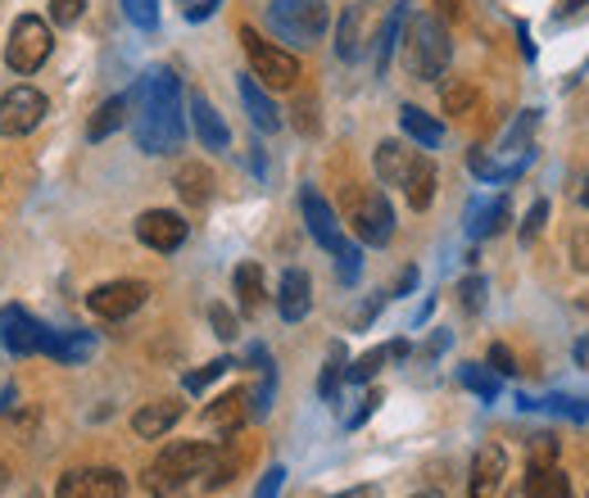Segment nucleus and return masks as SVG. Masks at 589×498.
Wrapping results in <instances>:
<instances>
[{"mask_svg": "<svg viewBox=\"0 0 589 498\" xmlns=\"http://www.w3.org/2000/svg\"><path fill=\"white\" fill-rule=\"evenodd\" d=\"M545 222H549V205H545V199H535L530 214H526V227H521V240H535L539 231H545Z\"/></svg>", "mask_w": 589, "mask_h": 498, "instance_id": "41", "label": "nucleus"}, {"mask_svg": "<svg viewBox=\"0 0 589 498\" xmlns=\"http://www.w3.org/2000/svg\"><path fill=\"white\" fill-rule=\"evenodd\" d=\"M521 408H539V413H558V417H571V422H589V404L585 398H567V394H554V398H526L521 394Z\"/></svg>", "mask_w": 589, "mask_h": 498, "instance_id": "33", "label": "nucleus"}, {"mask_svg": "<svg viewBox=\"0 0 589 498\" xmlns=\"http://www.w3.org/2000/svg\"><path fill=\"white\" fill-rule=\"evenodd\" d=\"M127 110H132V95H114V100H105V105L95 110L91 123H86V141H105V136H114V132L127 123Z\"/></svg>", "mask_w": 589, "mask_h": 498, "instance_id": "26", "label": "nucleus"}, {"mask_svg": "<svg viewBox=\"0 0 589 498\" xmlns=\"http://www.w3.org/2000/svg\"><path fill=\"white\" fill-rule=\"evenodd\" d=\"M504 476H508V454L499 444H485V448H476V458H472L467 494L472 498H499L504 494Z\"/></svg>", "mask_w": 589, "mask_h": 498, "instance_id": "15", "label": "nucleus"}, {"mask_svg": "<svg viewBox=\"0 0 589 498\" xmlns=\"http://www.w3.org/2000/svg\"><path fill=\"white\" fill-rule=\"evenodd\" d=\"M123 14L141 32H151V28H159V0H123Z\"/></svg>", "mask_w": 589, "mask_h": 498, "instance_id": "35", "label": "nucleus"}, {"mask_svg": "<svg viewBox=\"0 0 589 498\" xmlns=\"http://www.w3.org/2000/svg\"><path fill=\"white\" fill-rule=\"evenodd\" d=\"M381 6H372V0H359V6L345 10V19H340V32H335V55L340 60H359L368 41L381 32Z\"/></svg>", "mask_w": 589, "mask_h": 498, "instance_id": "11", "label": "nucleus"}, {"mask_svg": "<svg viewBox=\"0 0 589 498\" xmlns=\"http://www.w3.org/2000/svg\"><path fill=\"white\" fill-rule=\"evenodd\" d=\"M268 32L290 45V50H309L322 41L327 23H331V10H327V0H268Z\"/></svg>", "mask_w": 589, "mask_h": 498, "instance_id": "4", "label": "nucleus"}, {"mask_svg": "<svg viewBox=\"0 0 589 498\" xmlns=\"http://www.w3.org/2000/svg\"><path fill=\"white\" fill-rule=\"evenodd\" d=\"M413 498H440V494H435V489H426V494H413Z\"/></svg>", "mask_w": 589, "mask_h": 498, "instance_id": "54", "label": "nucleus"}, {"mask_svg": "<svg viewBox=\"0 0 589 498\" xmlns=\"http://www.w3.org/2000/svg\"><path fill=\"white\" fill-rule=\"evenodd\" d=\"M331 498H376V485H359V489H345V494H331Z\"/></svg>", "mask_w": 589, "mask_h": 498, "instance_id": "50", "label": "nucleus"}, {"mask_svg": "<svg viewBox=\"0 0 589 498\" xmlns=\"http://www.w3.org/2000/svg\"><path fill=\"white\" fill-rule=\"evenodd\" d=\"M458 304H463L467 313H480V309H485V277H467V281L458 286Z\"/></svg>", "mask_w": 589, "mask_h": 498, "instance_id": "38", "label": "nucleus"}, {"mask_svg": "<svg viewBox=\"0 0 589 498\" xmlns=\"http://www.w3.org/2000/svg\"><path fill=\"white\" fill-rule=\"evenodd\" d=\"M404 23H409V0H400V6H390V14L381 19V32H376V73H385V69H390V50L400 45Z\"/></svg>", "mask_w": 589, "mask_h": 498, "instance_id": "25", "label": "nucleus"}, {"mask_svg": "<svg viewBox=\"0 0 589 498\" xmlns=\"http://www.w3.org/2000/svg\"><path fill=\"white\" fill-rule=\"evenodd\" d=\"M82 10H86V0H51V19L60 28H73L82 19Z\"/></svg>", "mask_w": 589, "mask_h": 498, "instance_id": "40", "label": "nucleus"}, {"mask_svg": "<svg viewBox=\"0 0 589 498\" xmlns=\"http://www.w3.org/2000/svg\"><path fill=\"white\" fill-rule=\"evenodd\" d=\"M400 127H404L422 149H435L440 141H445V123L431 118V114H422L417 105H404V110H400Z\"/></svg>", "mask_w": 589, "mask_h": 498, "instance_id": "27", "label": "nucleus"}, {"mask_svg": "<svg viewBox=\"0 0 589 498\" xmlns=\"http://www.w3.org/2000/svg\"><path fill=\"white\" fill-rule=\"evenodd\" d=\"M281 480H286V467H272L264 480H259V489H255V498H277L281 494Z\"/></svg>", "mask_w": 589, "mask_h": 498, "instance_id": "43", "label": "nucleus"}, {"mask_svg": "<svg viewBox=\"0 0 589 498\" xmlns=\"http://www.w3.org/2000/svg\"><path fill=\"white\" fill-rule=\"evenodd\" d=\"M340 381H345V349L340 344H331V359H327V367H322V398H335V390H340Z\"/></svg>", "mask_w": 589, "mask_h": 498, "instance_id": "34", "label": "nucleus"}, {"mask_svg": "<svg viewBox=\"0 0 589 498\" xmlns=\"http://www.w3.org/2000/svg\"><path fill=\"white\" fill-rule=\"evenodd\" d=\"M51 23L45 19H37V14H23V19H14V28H10V41H6V64L19 73V77H28V73H37L45 60H51Z\"/></svg>", "mask_w": 589, "mask_h": 498, "instance_id": "7", "label": "nucleus"}, {"mask_svg": "<svg viewBox=\"0 0 589 498\" xmlns=\"http://www.w3.org/2000/svg\"><path fill=\"white\" fill-rule=\"evenodd\" d=\"M127 480L114 467H82V471H64L55 485V498H123Z\"/></svg>", "mask_w": 589, "mask_h": 498, "instance_id": "10", "label": "nucleus"}, {"mask_svg": "<svg viewBox=\"0 0 589 498\" xmlns=\"http://www.w3.org/2000/svg\"><path fill=\"white\" fill-rule=\"evenodd\" d=\"M376 404H381V394H376V390H372V394H363V408H359V413L350 417V426H363V422H368V417L376 413Z\"/></svg>", "mask_w": 589, "mask_h": 498, "instance_id": "46", "label": "nucleus"}, {"mask_svg": "<svg viewBox=\"0 0 589 498\" xmlns=\"http://www.w3.org/2000/svg\"><path fill=\"white\" fill-rule=\"evenodd\" d=\"M190 123H195V136H200L205 149H227L231 145V132H227L223 114L209 105L205 95H190Z\"/></svg>", "mask_w": 589, "mask_h": 498, "instance_id": "21", "label": "nucleus"}, {"mask_svg": "<svg viewBox=\"0 0 589 498\" xmlns=\"http://www.w3.org/2000/svg\"><path fill=\"white\" fill-rule=\"evenodd\" d=\"M413 286H417V268H404L400 281H395V290H390V299H395V294H409Z\"/></svg>", "mask_w": 589, "mask_h": 498, "instance_id": "48", "label": "nucleus"}, {"mask_svg": "<svg viewBox=\"0 0 589 498\" xmlns=\"http://www.w3.org/2000/svg\"><path fill=\"white\" fill-rule=\"evenodd\" d=\"M136 145L145 155H173L186 136V118H182V82L168 69L145 73L136 86Z\"/></svg>", "mask_w": 589, "mask_h": 498, "instance_id": "1", "label": "nucleus"}, {"mask_svg": "<svg viewBox=\"0 0 589 498\" xmlns=\"http://www.w3.org/2000/svg\"><path fill=\"white\" fill-rule=\"evenodd\" d=\"M489 367H495L499 376H513V372H517L513 349H508V344H495V349H489Z\"/></svg>", "mask_w": 589, "mask_h": 498, "instance_id": "42", "label": "nucleus"}, {"mask_svg": "<svg viewBox=\"0 0 589 498\" xmlns=\"http://www.w3.org/2000/svg\"><path fill=\"white\" fill-rule=\"evenodd\" d=\"M571 259H576V268L589 272V227H580V231L571 236Z\"/></svg>", "mask_w": 589, "mask_h": 498, "instance_id": "44", "label": "nucleus"}, {"mask_svg": "<svg viewBox=\"0 0 589 498\" xmlns=\"http://www.w3.org/2000/svg\"><path fill=\"white\" fill-rule=\"evenodd\" d=\"M385 359H395V354H390V344H385V349H372V354H363L354 367H345V376H350V381H372V376L381 372Z\"/></svg>", "mask_w": 589, "mask_h": 498, "instance_id": "37", "label": "nucleus"}, {"mask_svg": "<svg viewBox=\"0 0 589 498\" xmlns=\"http://www.w3.org/2000/svg\"><path fill=\"white\" fill-rule=\"evenodd\" d=\"M372 164H376L381 186H404L409 173H413V164H417V149H409L404 141H381Z\"/></svg>", "mask_w": 589, "mask_h": 498, "instance_id": "18", "label": "nucleus"}, {"mask_svg": "<svg viewBox=\"0 0 589 498\" xmlns=\"http://www.w3.org/2000/svg\"><path fill=\"white\" fill-rule=\"evenodd\" d=\"M404 195H409V205L422 214V209H431V199H435V164L426 159V155H417V164H413V173H409V181H404Z\"/></svg>", "mask_w": 589, "mask_h": 498, "instance_id": "28", "label": "nucleus"}, {"mask_svg": "<svg viewBox=\"0 0 589 498\" xmlns=\"http://www.w3.org/2000/svg\"><path fill=\"white\" fill-rule=\"evenodd\" d=\"M236 91H240V105H245V114H250V123H255L259 132H277V127H281V110L268 100V91H264V82H259L255 73L240 77Z\"/></svg>", "mask_w": 589, "mask_h": 498, "instance_id": "19", "label": "nucleus"}, {"mask_svg": "<svg viewBox=\"0 0 589 498\" xmlns=\"http://www.w3.org/2000/svg\"><path fill=\"white\" fill-rule=\"evenodd\" d=\"M345 214H350V227L359 231V240H368V245H390V236H395V209H390L385 190H376V186H354L345 195Z\"/></svg>", "mask_w": 589, "mask_h": 498, "instance_id": "5", "label": "nucleus"}, {"mask_svg": "<svg viewBox=\"0 0 589 498\" xmlns=\"http://www.w3.org/2000/svg\"><path fill=\"white\" fill-rule=\"evenodd\" d=\"M209 318H214V326H218V335H223V340H236V318H231L223 304H214V309H209Z\"/></svg>", "mask_w": 589, "mask_h": 498, "instance_id": "45", "label": "nucleus"}, {"mask_svg": "<svg viewBox=\"0 0 589 498\" xmlns=\"http://www.w3.org/2000/svg\"><path fill=\"white\" fill-rule=\"evenodd\" d=\"M562 10H580V0H562Z\"/></svg>", "mask_w": 589, "mask_h": 498, "instance_id": "53", "label": "nucleus"}, {"mask_svg": "<svg viewBox=\"0 0 589 498\" xmlns=\"http://www.w3.org/2000/svg\"><path fill=\"white\" fill-rule=\"evenodd\" d=\"M177 422H182V404H177V398H159V404H145V408L132 417V430H136L141 439H159V435H168Z\"/></svg>", "mask_w": 589, "mask_h": 498, "instance_id": "22", "label": "nucleus"}, {"mask_svg": "<svg viewBox=\"0 0 589 498\" xmlns=\"http://www.w3.org/2000/svg\"><path fill=\"white\" fill-rule=\"evenodd\" d=\"M0 489H6V463H0Z\"/></svg>", "mask_w": 589, "mask_h": 498, "instance_id": "55", "label": "nucleus"}, {"mask_svg": "<svg viewBox=\"0 0 589 498\" xmlns=\"http://www.w3.org/2000/svg\"><path fill=\"white\" fill-rule=\"evenodd\" d=\"M10 408H19V390H6V394H0V413H10Z\"/></svg>", "mask_w": 589, "mask_h": 498, "instance_id": "51", "label": "nucleus"}, {"mask_svg": "<svg viewBox=\"0 0 589 498\" xmlns=\"http://www.w3.org/2000/svg\"><path fill=\"white\" fill-rule=\"evenodd\" d=\"M173 186H177V195L186 199V205L200 209V205H209V195H214V173L205 164H182Z\"/></svg>", "mask_w": 589, "mask_h": 498, "instance_id": "24", "label": "nucleus"}, {"mask_svg": "<svg viewBox=\"0 0 589 498\" xmlns=\"http://www.w3.org/2000/svg\"><path fill=\"white\" fill-rule=\"evenodd\" d=\"M526 498H576L567 471L554 458H530L526 467Z\"/></svg>", "mask_w": 589, "mask_h": 498, "instance_id": "17", "label": "nucleus"}, {"mask_svg": "<svg viewBox=\"0 0 589 498\" xmlns=\"http://www.w3.org/2000/svg\"><path fill=\"white\" fill-rule=\"evenodd\" d=\"M240 45H245V55H250V69L264 86L272 91H290L294 82H300V60L290 55V50H281L277 41H264L255 28H240Z\"/></svg>", "mask_w": 589, "mask_h": 498, "instance_id": "6", "label": "nucleus"}, {"mask_svg": "<svg viewBox=\"0 0 589 498\" xmlns=\"http://www.w3.org/2000/svg\"><path fill=\"white\" fill-rule=\"evenodd\" d=\"M227 367H231V359H214L209 367H200V372H190V376H186V390H190V394H200V390H205L209 381H218Z\"/></svg>", "mask_w": 589, "mask_h": 498, "instance_id": "39", "label": "nucleus"}, {"mask_svg": "<svg viewBox=\"0 0 589 498\" xmlns=\"http://www.w3.org/2000/svg\"><path fill=\"white\" fill-rule=\"evenodd\" d=\"M45 114H51V105L37 86H14L0 95V136H28L41 127Z\"/></svg>", "mask_w": 589, "mask_h": 498, "instance_id": "8", "label": "nucleus"}, {"mask_svg": "<svg viewBox=\"0 0 589 498\" xmlns=\"http://www.w3.org/2000/svg\"><path fill=\"white\" fill-rule=\"evenodd\" d=\"M218 6H223V0H200V6H190V10H186V19H190V23H200V19H209Z\"/></svg>", "mask_w": 589, "mask_h": 498, "instance_id": "47", "label": "nucleus"}, {"mask_svg": "<svg viewBox=\"0 0 589 498\" xmlns=\"http://www.w3.org/2000/svg\"><path fill=\"white\" fill-rule=\"evenodd\" d=\"M335 272H340V281L345 286H354L359 281V272H363V255H359V245H340V255H335Z\"/></svg>", "mask_w": 589, "mask_h": 498, "instance_id": "36", "label": "nucleus"}, {"mask_svg": "<svg viewBox=\"0 0 589 498\" xmlns=\"http://www.w3.org/2000/svg\"><path fill=\"white\" fill-rule=\"evenodd\" d=\"M435 10L445 19H463V0H435Z\"/></svg>", "mask_w": 589, "mask_h": 498, "instance_id": "49", "label": "nucleus"}, {"mask_svg": "<svg viewBox=\"0 0 589 498\" xmlns=\"http://www.w3.org/2000/svg\"><path fill=\"white\" fill-rule=\"evenodd\" d=\"M45 340H51V331H45L41 322H32L23 309H0V344H6L14 359L41 354Z\"/></svg>", "mask_w": 589, "mask_h": 498, "instance_id": "13", "label": "nucleus"}, {"mask_svg": "<svg viewBox=\"0 0 589 498\" xmlns=\"http://www.w3.org/2000/svg\"><path fill=\"white\" fill-rule=\"evenodd\" d=\"M186 231H190L186 218L173 214V209H145L136 218V240L159 249V255H173V249H182L186 245Z\"/></svg>", "mask_w": 589, "mask_h": 498, "instance_id": "12", "label": "nucleus"}, {"mask_svg": "<svg viewBox=\"0 0 589 498\" xmlns=\"http://www.w3.org/2000/svg\"><path fill=\"white\" fill-rule=\"evenodd\" d=\"M580 205L589 209V177H585V190H580Z\"/></svg>", "mask_w": 589, "mask_h": 498, "instance_id": "52", "label": "nucleus"}, {"mask_svg": "<svg viewBox=\"0 0 589 498\" xmlns=\"http://www.w3.org/2000/svg\"><path fill=\"white\" fill-rule=\"evenodd\" d=\"M255 408H250V390H227L223 398H214V404L205 408V422L214 426V430H223V435H231L236 426H245V417H250Z\"/></svg>", "mask_w": 589, "mask_h": 498, "instance_id": "20", "label": "nucleus"}, {"mask_svg": "<svg viewBox=\"0 0 589 498\" xmlns=\"http://www.w3.org/2000/svg\"><path fill=\"white\" fill-rule=\"evenodd\" d=\"M508 227V205L504 199H495V205H476L472 209V222H467V236L472 240H485V236H495Z\"/></svg>", "mask_w": 589, "mask_h": 498, "instance_id": "31", "label": "nucleus"}, {"mask_svg": "<svg viewBox=\"0 0 589 498\" xmlns=\"http://www.w3.org/2000/svg\"><path fill=\"white\" fill-rule=\"evenodd\" d=\"M218 454V444H205V439H182V444H168L164 454L145 467V489L155 498H182L195 480L209 476V463Z\"/></svg>", "mask_w": 589, "mask_h": 498, "instance_id": "2", "label": "nucleus"}, {"mask_svg": "<svg viewBox=\"0 0 589 498\" xmlns=\"http://www.w3.org/2000/svg\"><path fill=\"white\" fill-rule=\"evenodd\" d=\"M454 60V41L450 28L435 14H417L413 23H404V69L417 82H440Z\"/></svg>", "mask_w": 589, "mask_h": 498, "instance_id": "3", "label": "nucleus"}, {"mask_svg": "<svg viewBox=\"0 0 589 498\" xmlns=\"http://www.w3.org/2000/svg\"><path fill=\"white\" fill-rule=\"evenodd\" d=\"M458 381H463L476 398H485V404H489V398H499V372H495V367L463 363V367H458Z\"/></svg>", "mask_w": 589, "mask_h": 498, "instance_id": "32", "label": "nucleus"}, {"mask_svg": "<svg viewBox=\"0 0 589 498\" xmlns=\"http://www.w3.org/2000/svg\"><path fill=\"white\" fill-rule=\"evenodd\" d=\"M91 349H95V340L86 331H51V340H45L41 354H51L55 363L73 367V363H86L91 359Z\"/></svg>", "mask_w": 589, "mask_h": 498, "instance_id": "23", "label": "nucleus"}, {"mask_svg": "<svg viewBox=\"0 0 589 498\" xmlns=\"http://www.w3.org/2000/svg\"><path fill=\"white\" fill-rule=\"evenodd\" d=\"M236 294H240V309L245 313H259L264 309V268L259 263H240L236 268Z\"/></svg>", "mask_w": 589, "mask_h": 498, "instance_id": "29", "label": "nucleus"}, {"mask_svg": "<svg viewBox=\"0 0 589 498\" xmlns=\"http://www.w3.org/2000/svg\"><path fill=\"white\" fill-rule=\"evenodd\" d=\"M476 82H467V77H450L445 86H440V105H445V114H454V118H467L472 110H476Z\"/></svg>", "mask_w": 589, "mask_h": 498, "instance_id": "30", "label": "nucleus"}, {"mask_svg": "<svg viewBox=\"0 0 589 498\" xmlns=\"http://www.w3.org/2000/svg\"><path fill=\"white\" fill-rule=\"evenodd\" d=\"M300 209H304V227H309V236L327 249V255H340V245H345V231H340L335 209L327 205V199H322L313 186L300 195Z\"/></svg>", "mask_w": 589, "mask_h": 498, "instance_id": "14", "label": "nucleus"}, {"mask_svg": "<svg viewBox=\"0 0 589 498\" xmlns=\"http://www.w3.org/2000/svg\"><path fill=\"white\" fill-rule=\"evenodd\" d=\"M145 299H151V286L145 281H105L86 294V309L105 322H123L145 304Z\"/></svg>", "mask_w": 589, "mask_h": 498, "instance_id": "9", "label": "nucleus"}, {"mask_svg": "<svg viewBox=\"0 0 589 498\" xmlns=\"http://www.w3.org/2000/svg\"><path fill=\"white\" fill-rule=\"evenodd\" d=\"M313 309V281L304 268H290L281 272V286H277V313L281 322H304Z\"/></svg>", "mask_w": 589, "mask_h": 498, "instance_id": "16", "label": "nucleus"}]
</instances>
